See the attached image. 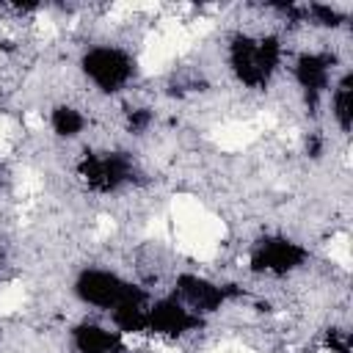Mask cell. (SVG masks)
<instances>
[{
	"label": "cell",
	"instance_id": "obj_1",
	"mask_svg": "<svg viewBox=\"0 0 353 353\" xmlns=\"http://www.w3.org/2000/svg\"><path fill=\"white\" fill-rule=\"evenodd\" d=\"M259 138V127L254 121H226L212 132V141L223 152H240Z\"/></svg>",
	"mask_w": 353,
	"mask_h": 353
},
{
	"label": "cell",
	"instance_id": "obj_2",
	"mask_svg": "<svg viewBox=\"0 0 353 353\" xmlns=\"http://www.w3.org/2000/svg\"><path fill=\"white\" fill-rule=\"evenodd\" d=\"M28 301V292L19 281H11V284H0V317L6 314H14L25 306Z\"/></svg>",
	"mask_w": 353,
	"mask_h": 353
},
{
	"label": "cell",
	"instance_id": "obj_3",
	"mask_svg": "<svg viewBox=\"0 0 353 353\" xmlns=\"http://www.w3.org/2000/svg\"><path fill=\"white\" fill-rule=\"evenodd\" d=\"M325 254L334 265H339L342 270H350V237L345 232H336L331 234L328 245H325Z\"/></svg>",
	"mask_w": 353,
	"mask_h": 353
},
{
	"label": "cell",
	"instance_id": "obj_4",
	"mask_svg": "<svg viewBox=\"0 0 353 353\" xmlns=\"http://www.w3.org/2000/svg\"><path fill=\"white\" fill-rule=\"evenodd\" d=\"M22 127H25L28 132H41V130L47 127V119H44V113H39V110H25Z\"/></svg>",
	"mask_w": 353,
	"mask_h": 353
},
{
	"label": "cell",
	"instance_id": "obj_5",
	"mask_svg": "<svg viewBox=\"0 0 353 353\" xmlns=\"http://www.w3.org/2000/svg\"><path fill=\"white\" fill-rule=\"evenodd\" d=\"M212 353H248L243 345H237V342H223L221 347H215Z\"/></svg>",
	"mask_w": 353,
	"mask_h": 353
}]
</instances>
